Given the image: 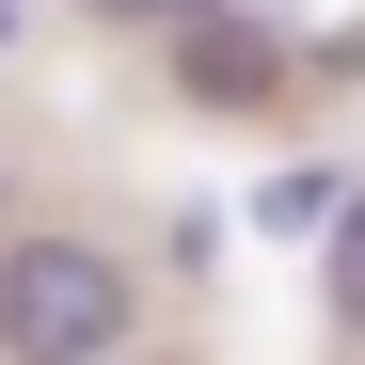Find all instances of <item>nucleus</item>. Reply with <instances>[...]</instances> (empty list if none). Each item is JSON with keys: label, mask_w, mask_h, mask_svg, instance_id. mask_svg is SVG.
Segmentation results:
<instances>
[{"label": "nucleus", "mask_w": 365, "mask_h": 365, "mask_svg": "<svg viewBox=\"0 0 365 365\" xmlns=\"http://www.w3.org/2000/svg\"><path fill=\"white\" fill-rule=\"evenodd\" d=\"M80 16H111V32H159V0H80Z\"/></svg>", "instance_id": "6"}, {"label": "nucleus", "mask_w": 365, "mask_h": 365, "mask_svg": "<svg viewBox=\"0 0 365 365\" xmlns=\"http://www.w3.org/2000/svg\"><path fill=\"white\" fill-rule=\"evenodd\" d=\"M334 255H318V286H334V334H365V175H349V207L318 222Z\"/></svg>", "instance_id": "4"}, {"label": "nucleus", "mask_w": 365, "mask_h": 365, "mask_svg": "<svg viewBox=\"0 0 365 365\" xmlns=\"http://www.w3.org/2000/svg\"><path fill=\"white\" fill-rule=\"evenodd\" d=\"M96 365H143V349H96Z\"/></svg>", "instance_id": "8"}, {"label": "nucleus", "mask_w": 365, "mask_h": 365, "mask_svg": "<svg viewBox=\"0 0 365 365\" xmlns=\"http://www.w3.org/2000/svg\"><path fill=\"white\" fill-rule=\"evenodd\" d=\"M128 318H143V270L111 238H64V222L0 238V365H96L128 349Z\"/></svg>", "instance_id": "1"}, {"label": "nucleus", "mask_w": 365, "mask_h": 365, "mask_svg": "<svg viewBox=\"0 0 365 365\" xmlns=\"http://www.w3.org/2000/svg\"><path fill=\"white\" fill-rule=\"evenodd\" d=\"M159 16H238V32H302V0H159Z\"/></svg>", "instance_id": "5"}, {"label": "nucleus", "mask_w": 365, "mask_h": 365, "mask_svg": "<svg viewBox=\"0 0 365 365\" xmlns=\"http://www.w3.org/2000/svg\"><path fill=\"white\" fill-rule=\"evenodd\" d=\"M334 207H349V175H334V159H286V175H255V222H270V238H318Z\"/></svg>", "instance_id": "3"}, {"label": "nucleus", "mask_w": 365, "mask_h": 365, "mask_svg": "<svg viewBox=\"0 0 365 365\" xmlns=\"http://www.w3.org/2000/svg\"><path fill=\"white\" fill-rule=\"evenodd\" d=\"M16 32H32V0H0V48H16Z\"/></svg>", "instance_id": "7"}, {"label": "nucleus", "mask_w": 365, "mask_h": 365, "mask_svg": "<svg viewBox=\"0 0 365 365\" xmlns=\"http://www.w3.org/2000/svg\"><path fill=\"white\" fill-rule=\"evenodd\" d=\"M159 32H175V80H191V96H222V111L270 96V48L286 32H238V16H159Z\"/></svg>", "instance_id": "2"}]
</instances>
